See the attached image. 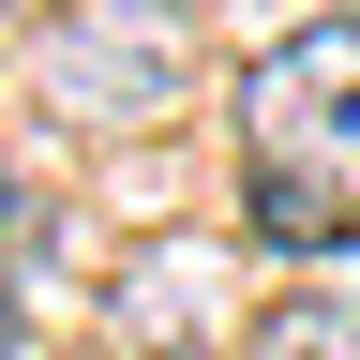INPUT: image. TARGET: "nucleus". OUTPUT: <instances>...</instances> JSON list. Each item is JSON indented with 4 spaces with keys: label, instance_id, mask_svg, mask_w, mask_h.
I'll list each match as a JSON object with an SVG mask.
<instances>
[{
    "label": "nucleus",
    "instance_id": "obj_3",
    "mask_svg": "<svg viewBox=\"0 0 360 360\" xmlns=\"http://www.w3.org/2000/svg\"><path fill=\"white\" fill-rule=\"evenodd\" d=\"M240 225H255L270 255H360V210L315 195V180H240Z\"/></svg>",
    "mask_w": 360,
    "mask_h": 360
},
{
    "label": "nucleus",
    "instance_id": "obj_4",
    "mask_svg": "<svg viewBox=\"0 0 360 360\" xmlns=\"http://www.w3.org/2000/svg\"><path fill=\"white\" fill-rule=\"evenodd\" d=\"M240 360H360V300H270L240 330Z\"/></svg>",
    "mask_w": 360,
    "mask_h": 360
},
{
    "label": "nucleus",
    "instance_id": "obj_1",
    "mask_svg": "<svg viewBox=\"0 0 360 360\" xmlns=\"http://www.w3.org/2000/svg\"><path fill=\"white\" fill-rule=\"evenodd\" d=\"M195 15L180 0H45L30 30V105L60 135H150L195 105Z\"/></svg>",
    "mask_w": 360,
    "mask_h": 360
},
{
    "label": "nucleus",
    "instance_id": "obj_7",
    "mask_svg": "<svg viewBox=\"0 0 360 360\" xmlns=\"http://www.w3.org/2000/svg\"><path fill=\"white\" fill-rule=\"evenodd\" d=\"M165 360H195V345H165Z\"/></svg>",
    "mask_w": 360,
    "mask_h": 360
},
{
    "label": "nucleus",
    "instance_id": "obj_5",
    "mask_svg": "<svg viewBox=\"0 0 360 360\" xmlns=\"http://www.w3.org/2000/svg\"><path fill=\"white\" fill-rule=\"evenodd\" d=\"M30 225H45V180H30L15 150H0V255H15V240H30Z\"/></svg>",
    "mask_w": 360,
    "mask_h": 360
},
{
    "label": "nucleus",
    "instance_id": "obj_6",
    "mask_svg": "<svg viewBox=\"0 0 360 360\" xmlns=\"http://www.w3.org/2000/svg\"><path fill=\"white\" fill-rule=\"evenodd\" d=\"M15 345H30V330H15V285H0V360H15Z\"/></svg>",
    "mask_w": 360,
    "mask_h": 360
},
{
    "label": "nucleus",
    "instance_id": "obj_2",
    "mask_svg": "<svg viewBox=\"0 0 360 360\" xmlns=\"http://www.w3.org/2000/svg\"><path fill=\"white\" fill-rule=\"evenodd\" d=\"M240 150L255 180H315L360 210V15H300L270 60H240Z\"/></svg>",
    "mask_w": 360,
    "mask_h": 360
}]
</instances>
